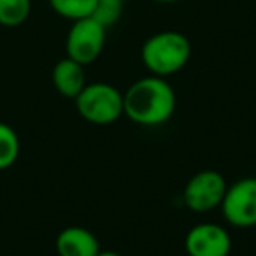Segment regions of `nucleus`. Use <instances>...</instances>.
Returning a JSON list of instances; mask_svg holds the SVG:
<instances>
[{
  "instance_id": "6",
  "label": "nucleus",
  "mask_w": 256,
  "mask_h": 256,
  "mask_svg": "<svg viewBox=\"0 0 256 256\" xmlns=\"http://www.w3.org/2000/svg\"><path fill=\"white\" fill-rule=\"evenodd\" d=\"M220 209L230 226H256V178H242L232 182L226 188Z\"/></svg>"
},
{
  "instance_id": "1",
  "label": "nucleus",
  "mask_w": 256,
  "mask_h": 256,
  "mask_svg": "<svg viewBox=\"0 0 256 256\" xmlns=\"http://www.w3.org/2000/svg\"><path fill=\"white\" fill-rule=\"evenodd\" d=\"M178 96L165 78L146 76L123 93V116L140 126L165 124L176 112Z\"/></svg>"
},
{
  "instance_id": "2",
  "label": "nucleus",
  "mask_w": 256,
  "mask_h": 256,
  "mask_svg": "<svg viewBox=\"0 0 256 256\" xmlns=\"http://www.w3.org/2000/svg\"><path fill=\"white\" fill-rule=\"evenodd\" d=\"M192 58V42L181 32L165 30L151 36L140 48V60L158 78H170L188 65Z\"/></svg>"
},
{
  "instance_id": "12",
  "label": "nucleus",
  "mask_w": 256,
  "mask_h": 256,
  "mask_svg": "<svg viewBox=\"0 0 256 256\" xmlns=\"http://www.w3.org/2000/svg\"><path fill=\"white\" fill-rule=\"evenodd\" d=\"M20 156V137L14 128L0 123V170L12 167Z\"/></svg>"
},
{
  "instance_id": "16",
  "label": "nucleus",
  "mask_w": 256,
  "mask_h": 256,
  "mask_svg": "<svg viewBox=\"0 0 256 256\" xmlns=\"http://www.w3.org/2000/svg\"><path fill=\"white\" fill-rule=\"evenodd\" d=\"M254 228H256V226H254Z\"/></svg>"
},
{
  "instance_id": "3",
  "label": "nucleus",
  "mask_w": 256,
  "mask_h": 256,
  "mask_svg": "<svg viewBox=\"0 0 256 256\" xmlns=\"http://www.w3.org/2000/svg\"><path fill=\"white\" fill-rule=\"evenodd\" d=\"M74 102L79 116L92 124L106 126L123 116V93L109 82H90Z\"/></svg>"
},
{
  "instance_id": "14",
  "label": "nucleus",
  "mask_w": 256,
  "mask_h": 256,
  "mask_svg": "<svg viewBox=\"0 0 256 256\" xmlns=\"http://www.w3.org/2000/svg\"><path fill=\"white\" fill-rule=\"evenodd\" d=\"M96 256H123V254H120V252H116V251H100Z\"/></svg>"
},
{
  "instance_id": "13",
  "label": "nucleus",
  "mask_w": 256,
  "mask_h": 256,
  "mask_svg": "<svg viewBox=\"0 0 256 256\" xmlns=\"http://www.w3.org/2000/svg\"><path fill=\"white\" fill-rule=\"evenodd\" d=\"M124 0H96V8L93 12V18L104 26H112L120 20L123 12Z\"/></svg>"
},
{
  "instance_id": "9",
  "label": "nucleus",
  "mask_w": 256,
  "mask_h": 256,
  "mask_svg": "<svg viewBox=\"0 0 256 256\" xmlns=\"http://www.w3.org/2000/svg\"><path fill=\"white\" fill-rule=\"evenodd\" d=\"M53 84L56 92L65 98H76L82 92L88 82H86L84 65L78 64L72 58L65 56L53 67Z\"/></svg>"
},
{
  "instance_id": "11",
  "label": "nucleus",
  "mask_w": 256,
  "mask_h": 256,
  "mask_svg": "<svg viewBox=\"0 0 256 256\" xmlns=\"http://www.w3.org/2000/svg\"><path fill=\"white\" fill-rule=\"evenodd\" d=\"M32 12V0H0V25L16 28L28 20Z\"/></svg>"
},
{
  "instance_id": "15",
  "label": "nucleus",
  "mask_w": 256,
  "mask_h": 256,
  "mask_svg": "<svg viewBox=\"0 0 256 256\" xmlns=\"http://www.w3.org/2000/svg\"><path fill=\"white\" fill-rule=\"evenodd\" d=\"M153 2H158V4H176L179 0H153Z\"/></svg>"
},
{
  "instance_id": "4",
  "label": "nucleus",
  "mask_w": 256,
  "mask_h": 256,
  "mask_svg": "<svg viewBox=\"0 0 256 256\" xmlns=\"http://www.w3.org/2000/svg\"><path fill=\"white\" fill-rule=\"evenodd\" d=\"M226 188L228 182L221 172L206 168L188 179L182 190V202L192 212H210L214 209H220Z\"/></svg>"
},
{
  "instance_id": "7",
  "label": "nucleus",
  "mask_w": 256,
  "mask_h": 256,
  "mask_svg": "<svg viewBox=\"0 0 256 256\" xmlns=\"http://www.w3.org/2000/svg\"><path fill=\"white\" fill-rule=\"evenodd\" d=\"M232 244L230 232L214 221L193 224L184 237L188 256H230Z\"/></svg>"
},
{
  "instance_id": "10",
  "label": "nucleus",
  "mask_w": 256,
  "mask_h": 256,
  "mask_svg": "<svg viewBox=\"0 0 256 256\" xmlns=\"http://www.w3.org/2000/svg\"><path fill=\"white\" fill-rule=\"evenodd\" d=\"M48 2L58 16L70 22L90 18L96 8V0H48Z\"/></svg>"
},
{
  "instance_id": "5",
  "label": "nucleus",
  "mask_w": 256,
  "mask_h": 256,
  "mask_svg": "<svg viewBox=\"0 0 256 256\" xmlns=\"http://www.w3.org/2000/svg\"><path fill=\"white\" fill-rule=\"evenodd\" d=\"M106 44V26L93 16L72 22L65 40L67 56L81 65H92L102 54Z\"/></svg>"
},
{
  "instance_id": "8",
  "label": "nucleus",
  "mask_w": 256,
  "mask_h": 256,
  "mask_svg": "<svg viewBox=\"0 0 256 256\" xmlns=\"http://www.w3.org/2000/svg\"><path fill=\"white\" fill-rule=\"evenodd\" d=\"M54 249L58 256H96L100 242L92 230L84 226H67L56 235Z\"/></svg>"
}]
</instances>
